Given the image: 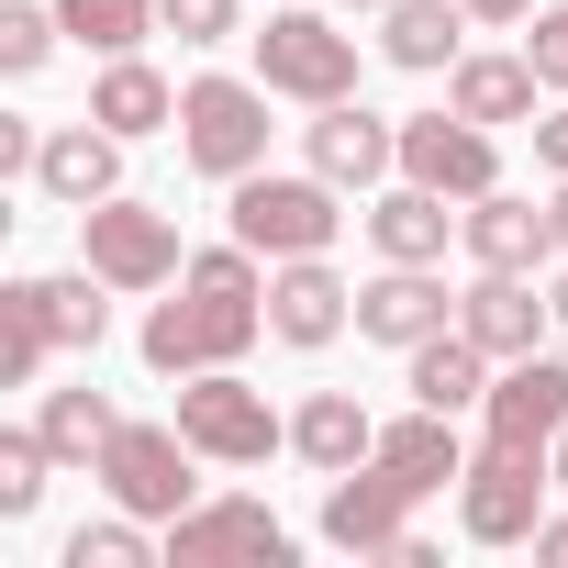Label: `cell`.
I'll list each match as a JSON object with an SVG mask.
<instances>
[{
  "label": "cell",
  "instance_id": "cell-26",
  "mask_svg": "<svg viewBox=\"0 0 568 568\" xmlns=\"http://www.w3.org/2000/svg\"><path fill=\"white\" fill-rule=\"evenodd\" d=\"M90 123H112L123 145H134V134H168V123H179V90H168L145 57H112L101 90H90Z\"/></svg>",
  "mask_w": 568,
  "mask_h": 568
},
{
  "label": "cell",
  "instance_id": "cell-11",
  "mask_svg": "<svg viewBox=\"0 0 568 568\" xmlns=\"http://www.w3.org/2000/svg\"><path fill=\"white\" fill-rule=\"evenodd\" d=\"M413 479L402 468H379V457H357V468H335V490H324V535L346 546V557H390L402 535H413Z\"/></svg>",
  "mask_w": 568,
  "mask_h": 568
},
{
  "label": "cell",
  "instance_id": "cell-37",
  "mask_svg": "<svg viewBox=\"0 0 568 568\" xmlns=\"http://www.w3.org/2000/svg\"><path fill=\"white\" fill-rule=\"evenodd\" d=\"M468 23H535V0H468Z\"/></svg>",
  "mask_w": 568,
  "mask_h": 568
},
{
  "label": "cell",
  "instance_id": "cell-34",
  "mask_svg": "<svg viewBox=\"0 0 568 568\" xmlns=\"http://www.w3.org/2000/svg\"><path fill=\"white\" fill-rule=\"evenodd\" d=\"M524 57H535V79H546V90H568V0H546V12H535Z\"/></svg>",
  "mask_w": 568,
  "mask_h": 568
},
{
  "label": "cell",
  "instance_id": "cell-41",
  "mask_svg": "<svg viewBox=\"0 0 568 568\" xmlns=\"http://www.w3.org/2000/svg\"><path fill=\"white\" fill-rule=\"evenodd\" d=\"M335 12H390V0H335Z\"/></svg>",
  "mask_w": 568,
  "mask_h": 568
},
{
  "label": "cell",
  "instance_id": "cell-13",
  "mask_svg": "<svg viewBox=\"0 0 568 568\" xmlns=\"http://www.w3.org/2000/svg\"><path fill=\"white\" fill-rule=\"evenodd\" d=\"M302 156H313L335 190H379V179L402 168V123H379L368 101H313V123H302Z\"/></svg>",
  "mask_w": 568,
  "mask_h": 568
},
{
  "label": "cell",
  "instance_id": "cell-25",
  "mask_svg": "<svg viewBox=\"0 0 568 568\" xmlns=\"http://www.w3.org/2000/svg\"><path fill=\"white\" fill-rule=\"evenodd\" d=\"M368 446H379V424H368V402H357V390H313V402L291 413V457H313L324 479H335V468H357Z\"/></svg>",
  "mask_w": 568,
  "mask_h": 568
},
{
  "label": "cell",
  "instance_id": "cell-19",
  "mask_svg": "<svg viewBox=\"0 0 568 568\" xmlns=\"http://www.w3.org/2000/svg\"><path fill=\"white\" fill-rule=\"evenodd\" d=\"M446 234H457V212H446V190H424V179H402V190L368 201V245H379L390 267H435Z\"/></svg>",
  "mask_w": 568,
  "mask_h": 568
},
{
  "label": "cell",
  "instance_id": "cell-16",
  "mask_svg": "<svg viewBox=\"0 0 568 568\" xmlns=\"http://www.w3.org/2000/svg\"><path fill=\"white\" fill-rule=\"evenodd\" d=\"M34 190H45L57 212L112 201V190H123V134H112V123H90V112H79V123H57V134H45V156H34Z\"/></svg>",
  "mask_w": 568,
  "mask_h": 568
},
{
  "label": "cell",
  "instance_id": "cell-20",
  "mask_svg": "<svg viewBox=\"0 0 568 568\" xmlns=\"http://www.w3.org/2000/svg\"><path fill=\"white\" fill-rule=\"evenodd\" d=\"M402 368H413V379H402L413 402H435V413H479V402H490V368H501V357H490L479 335H457V324H446V335H424V346H413Z\"/></svg>",
  "mask_w": 568,
  "mask_h": 568
},
{
  "label": "cell",
  "instance_id": "cell-40",
  "mask_svg": "<svg viewBox=\"0 0 568 568\" xmlns=\"http://www.w3.org/2000/svg\"><path fill=\"white\" fill-rule=\"evenodd\" d=\"M546 468H557V490H568V435H557V446H546Z\"/></svg>",
  "mask_w": 568,
  "mask_h": 568
},
{
  "label": "cell",
  "instance_id": "cell-35",
  "mask_svg": "<svg viewBox=\"0 0 568 568\" xmlns=\"http://www.w3.org/2000/svg\"><path fill=\"white\" fill-rule=\"evenodd\" d=\"M535 168L568 179V112H535Z\"/></svg>",
  "mask_w": 568,
  "mask_h": 568
},
{
  "label": "cell",
  "instance_id": "cell-24",
  "mask_svg": "<svg viewBox=\"0 0 568 568\" xmlns=\"http://www.w3.org/2000/svg\"><path fill=\"white\" fill-rule=\"evenodd\" d=\"M12 291H23V302H34V324H45L57 346H79V357H90V346L112 335V302H101V291H112V278H101L90 256H79L68 278H12Z\"/></svg>",
  "mask_w": 568,
  "mask_h": 568
},
{
  "label": "cell",
  "instance_id": "cell-38",
  "mask_svg": "<svg viewBox=\"0 0 568 568\" xmlns=\"http://www.w3.org/2000/svg\"><path fill=\"white\" fill-rule=\"evenodd\" d=\"M546 302H557V324H568V256H557V291H546Z\"/></svg>",
  "mask_w": 568,
  "mask_h": 568
},
{
  "label": "cell",
  "instance_id": "cell-27",
  "mask_svg": "<svg viewBox=\"0 0 568 568\" xmlns=\"http://www.w3.org/2000/svg\"><path fill=\"white\" fill-rule=\"evenodd\" d=\"M57 23L90 45V57H134L156 34V0H57Z\"/></svg>",
  "mask_w": 568,
  "mask_h": 568
},
{
  "label": "cell",
  "instance_id": "cell-17",
  "mask_svg": "<svg viewBox=\"0 0 568 568\" xmlns=\"http://www.w3.org/2000/svg\"><path fill=\"white\" fill-rule=\"evenodd\" d=\"M546 324H557V302H535V291H524V267H479L468 291H457V335H479L501 368H513V357H535V335H546Z\"/></svg>",
  "mask_w": 568,
  "mask_h": 568
},
{
  "label": "cell",
  "instance_id": "cell-36",
  "mask_svg": "<svg viewBox=\"0 0 568 568\" xmlns=\"http://www.w3.org/2000/svg\"><path fill=\"white\" fill-rule=\"evenodd\" d=\"M535 557H546V568H568V513H546V524H535Z\"/></svg>",
  "mask_w": 568,
  "mask_h": 568
},
{
  "label": "cell",
  "instance_id": "cell-4",
  "mask_svg": "<svg viewBox=\"0 0 568 568\" xmlns=\"http://www.w3.org/2000/svg\"><path fill=\"white\" fill-rule=\"evenodd\" d=\"M335 179L324 168H302V179H278V168H245L234 179V234L256 245V256H324L335 245Z\"/></svg>",
  "mask_w": 568,
  "mask_h": 568
},
{
  "label": "cell",
  "instance_id": "cell-5",
  "mask_svg": "<svg viewBox=\"0 0 568 568\" xmlns=\"http://www.w3.org/2000/svg\"><path fill=\"white\" fill-rule=\"evenodd\" d=\"M179 435L212 468H267V446H291V424L267 413V390H245L234 368H190L179 379Z\"/></svg>",
  "mask_w": 568,
  "mask_h": 568
},
{
  "label": "cell",
  "instance_id": "cell-33",
  "mask_svg": "<svg viewBox=\"0 0 568 568\" xmlns=\"http://www.w3.org/2000/svg\"><path fill=\"white\" fill-rule=\"evenodd\" d=\"M156 23H168L179 45H223V34H234V0H156Z\"/></svg>",
  "mask_w": 568,
  "mask_h": 568
},
{
  "label": "cell",
  "instance_id": "cell-29",
  "mask_svg": "<svg viewBox=\"0 0 568 568\" xmlns=\"http://www.w3.org/2000/svg\"><path fill=\"white\" fill-rule=\"evenodd\" d=\"M45 468H57V446H45V424H23V435H0V513H34L45 501Z\"/></svg>",
  "mask_w": 568,
  "mask_h": 568
},
{
  "label": "cell",
  "instance_id": "cell-22",
  "mask_svg": "<svg viewBox=\"0 0 568 568\" xmlns=\"http://www.w3.org/2000/svg\"><path fill=\"white\" fill-rule=\"evenodd\" d=\"M535 101H546L535 57H457L446 68V112H468V123H535Z\"/></svg>",
  "mask_w": 568,
  "mask_h": 568
},
{
  "label": "cell",
  "instance_id": "cell-23",
  "mask_svg": "<svg viewBox=\"0 0 568 568\" xmlns=\"http://www.w3.org/2000/svg\"><path fill=\"white\" fill-rule=\"evenodd\" d=\"M457 34H468V0H390V12H379V57L413 68V79L457 68V57H468Z\"/></svg>",
  "mask_w": 568,
  "mask_h": 568
},
{
  "label": "cell",
  "instance_id": "cell-15",
  "mask_svg": "<svg viewBox=\"0 0 568 568\" xmlns=\"http://www.w3.org/2000/svg\"><path fill=\"white\" fill-rule=\"evenodd\" d=\"M446 324H457L446 278H435V267H390V256H379V278L357 291V335H368V346H402V357H413V346H424V335H446Z\"/></svg>",
  "mask_w": 568,
  "mask_h": 568
},
{
  "label": "cell",
  "instance_id": "cell-9",
  "mask_svg": "<svg viewBox=\"0 0 568 568\" xmlns=\"http://www.w3.org/2000/svg\"><path fill=\"white\" fill-rule=\"evenodd\" d=\"M168 568H291V524L267 501H190L168 524Z\"/></svg>",
  "mask_w": 568,
  "mask_h": 568
},
{
  "label": "cell",
  "instance_id": "cell-21",
  "mask_svg": "<svg viewBox=\"0 0 568 568\" xmlns=\"http://www.w3.org/2000/svg\"><path fill=\"white\" fill-rule=\"evenodd\" d=\"M379 468H402L424 501L446 490V479H468V446H457V413H435V402H413L402 424H379V446H368Z\"/></svg>",
  "mask_w": 568,
  "mask_h": 568
},
{
  "label": "cell",
  "instance_id": "cell-2",
  "mask_svg": "<svg viewBox=\"0 0 568 568\" xmlns=\"http://www.w3.org/2000/svg\"><path fill=\"white\" fill-rule=\"evenodd\" d=\"M267 79H190L179 90V156L201 168V179H245V168H267Z\"/></svg>",
  "mask_w": 568,
  "mask_h": 568
},
{
  "label": "cell",
  "instance_id": "cell-3",
  "mask_svg": "<svg viewBox=\"0 0 568 568\" xmlns=\"http://www.w3.org/2000/svg\"><path fill=\"white\" fill-rule=\"evenodd\" d=\"M90 468H101V490H112L123 513H145V524H179V513L201 501V446H190L179 424H112V446H101Z\"/></svg>",
  "mask_w": 568,
  "mask_h": 568
},
{
  "label": "cell",
  "instance_id": "cell-12",
  "mask_svg": "<svg viewBox=\"0 0 568 568\" xmlns=\"http://www.w3.org/2000/svg\"><path fill=\"white\" fill-rule=\"evenodd\" d=\"M557 435H568V357L535 346V357H513V368L490 379V402H479V446H535V457H546Z\"/></svg>",
  "mask_w": 568,
  "mask_h": 568
},
{
  "label": "cell",
  "instance_id": "cell-6",
  "mask_svg": "<svg viewBox=\"0 0 568 568\" xmlns=\"http://www.w3.org/2000/svg\"><path fill=\"white\" fill-rule=\"evenodd\" d=\"M256 79L278 101H357V34H335L324 12H291V0H278L267 34H256Z\"/></svg>",
  "mask_w": 568,
  "mask_h": 568
},
{
  "label": "cell",
  "instance_id": "cell-32",
  "mask_svg": "<svg viewBox=\"0 0 568 568\" xmlns=\"http://www.w3.org/2000/svg\"><path fill=\"white\" fill-rule=\"evenodd\" d=\"M45 357H57V335L34 324V302H23V291H0V379L23 390V379H34Z\"/></svg>",
  "mask_w": 568,
  "mask_h": 568
},
{
  "label": "cell",
  "instance_id": "cell-8",
  "mask_svg": "<svg viewBox=\"0 0 568 568\" xmlns=\"http://www.w3.org/2000/svg\"><path fill=\"white\" fill-rule=\"evenodd\" d=\"M79 256L112 278V291H168V278H179V223L156 212V201H90L79 212Z\"/></svg>",
  "mask_w": 568,
  "mask_h": 568
},
{
  "label": "cell",
  "instance_id": "cell-28",
  "mask_svg": "<svg viewBox=\"0 0 568 568\" xmlns=\"http://www.w3.org/2000/svg\"><path fill=\"white\" fill-rule=\"evenodd\" d=\"M34 424H45V446H57V457H101L123 413H112L101 390H45V413H34Z\"/></svg>",
  "mask_w": 568,
  "mask_h": 568
},
{
  "label": "cell",
  "instance_id": "cell-18",
  "mask_svg": "<svg viewBox=\"0 0 568 568\" xmlns=\"http://www.w3.org/2000/svg\"><path fill=\"white\" fill-rule=\"evenodd\" d=\"M457 245H468L479 267H546V256H557V212H535L524 190H479V201L457 212Z\"/></svg>",
  "mask_w": 568,
  "mask_h": 568
},
{
  "label": "cell",
  "instance_id": "cell-10",
  "mask_svg": "<svg viewBox=\"0 0 568 568\" xmlns=\"http://www.w3.org/2000/svg\"><path fill=\"white\" fill-rule=\"evenodd\" d=\"M402 179H424L446 201H479V190H501V145L468 112H413L402 123Z\"/></svg>",
  "mask_w": 568,
  "mask_h": 568
},
{
  "label": "cell",
  "instance_id": "cell-30",
  "mask_svg": "<svg viewBox=\"0 0 568 568\" xmlns=\"http://www.w3.org/2000/svg\"><path fill=\"white\" fill-rule=\"evenodd\" d=\"M156 546H145V513H123L112 501V524H79L68 535V568H145Z\"/></svg>",
  "mask_w": 568,
  "mask_h": 568
},
{
  "label": "cell",
  "instance_id": "cell-39",
  "mask_svg": "<svg viewBox=\"0 0 568 568\" xmlns=\"http://www.w3.org/2000/svg\"><path fill=\"white\" fill-rule=\"evenodd\" d=\"M557 256H568V179H557Z\"/></svg>",
  "mask_w": 568,
  "mask_h": 568
},
{
  "label": "cell",
  "instance_id": "cell-1",
  "mask_svg": "<svg viewBox=\"0 0 568 568\" xmlns=\"http://www.w3.org/2000/svg\"><path fill=\"white\" fill-rule=\"evenodd\" d=\"M267 335V278H256V245H201L179 267V302L145 313V368L190 379V368H234L245 346Z\"/></svg>",
  "mask_w": 568,
  "mask_h": 568
},
{
  "label": "cell",
  "instance_id": "cell-7",
  "mask_svg": "<svg viewBox=\"0 0 568 568\" xmlns=\"http://www.w3.org/2000/svg\"><path fill=\"white\" fill-rule=\"evenodd\" d=\"M546 457L535 446H479L468 457V479H457V524H468V546H535V524H546Z\"/></svg>",
  "mask_w": 568,
  "mask_h": 568
},
{
  "label": "cell",
  "instance_id": "cell-31",
  "mask_svg": "<svg viewBox=\"0 0 568 568\" xmlns=\"http://www.w3.org/2000/svg\"><path fill=\"white\" fill-rule=\"evenodd\" d=\"M57 0H45V12H34V0H12V12H0V68H12V79H34L45 57H57Z\"/></svg>",
  "mask_w": 568,
  "mask_h": 568
},
{
  "label": "cell",
  "instance_id": "cell-14",
  "mask_svg": "<svg viewBox=\"0 0 568 568\" xmlns=\"http://www.w3.org/2000/svg\"><path fill=\"white\" fill-rule=\"evenodd\" d=\"M346 324H357V291H346V278H335L324 256H278V278H267V335L313 357V346H335Z\"/></svg>",
  "mask_w": 568,
  "mask_h": 568
}]
</instances>
